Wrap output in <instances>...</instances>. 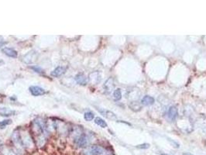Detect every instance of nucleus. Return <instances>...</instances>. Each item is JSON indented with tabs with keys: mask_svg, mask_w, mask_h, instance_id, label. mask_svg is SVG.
Instances as JSON below:
<instances>
[{
	"mask_svg": "<svg viewBox=\"0 0 206 155\" xmlns=\"http://www.w3.org/2000/svg\"><path fill=\"white\" fill-rule=\"evenodd\" d=\"M103 152L102 148H101L98 146H92L91 147L88 148V150L86 151L85 154L86 155H100Z\"/></svg>",
	"mask_w": 206,
	"mask_h": 155,
	"instance_id": "obj_1",
	"label": "nucleus"
},
{
	"mask_svg": "<svg viewBox=\"0 0 206 155\" xmlns=\"http://www.w3.org/2000/svg\"><path fill=\"white\" fill-rule=\"evenodd\" d=\"M29 92L33 96H43L46 93L44 89L39 86H30L29 87Z\"/></svg>",
	"mask_w": 206,
	"mask_h": 155,
	"instance_id": "obj_2",
	"label": "nucleus"
},
{
	"mask_svg": "<svg viewBox=\"0 0 206 155\" xmlns=\"http://www.w3.org/2000/svg\"><path fill=\"white\" fill-rule=\"evenodd\" d=\"M115 88V85H114V80L112 78H109V79L105 81V85H104V89L105 90V93L109 94L113 91Z\"/></svg>",
	"mask_w": 206,
	"mask_h": 155,
	"instance_id": "obj_3",
	"label": "nucleus"
},
{
	"mask_svg": "<svg viewBox=\"0 0 206 155\" xmlns=\"http://www.w3.org/2000/svg\"><path fill=\"white\" fill-rule=\"evenodd\" d=\"M177 113H178V112H177V109L176 106H174V105L171 106L168 111V117L171 120L174 121L177 118Z\"/></svg>",
	"mask_w": 206,
	"mask_h": 155,
	"instance_id": "obj_4",
	"label": "nucleus"
},
{
	"mask_svg": "<svg viewBox=\"0 0 206 155\" xmlns=\"http://www.w3.org/2000/svg\"><path fill=\"white\" fill-rule=\"evenodd\" d=\"M75 81L77 84L81 85H86L88 84V78L83 74H78L75 76Z\"/></svg>",
	"mask_w": 206,
	"mask_h": 155,
	"instance_id": "obj_5",
	"label": "nucleus"
},
{
	"mask_svg": "<svg viewBox=\"0 0 206 155\" xmlns=\"http://www.w3.org/2000/svg\"><path fill=\"white\" fill-rule=\"evenodd\" d=\"M99 112L102 116H105V118L109 119V120H117V116H116V115L114 113L111 112V111L105 110V109H101V110H99Z\"/></svg>",
	"mask_w": 206,
	"mask_h": 155,
	"instance_id": "obj_6",
	"label": "nucleus"
},
{
	"mask_svg": "<svg viewBox=\"0 0 206 155\" xmlns=\"http://www.w3.org/2000/svg\"><path fill=\"white\" fill-rule=\"evenodd\" d=\"M65 71H66V68H64V67L62 66H59L57 67V68H56L51 72V76L56 78L60 77V76L63 75V74H65Z\"/></svg>",
	"mask_w": 206,
	"mask_h": 155,
	"instance_id": "obj_7",
	"label": "nucleus"
},
{
	"mask_svg": "<svg viewBox=\"0 0 206 155\" xmlns=\"http://www.w3.org/2000/svg\"><path fill=\"white\" fill-rule=\"evenodd\" d=\"M2 51L9 57H13V58L17 57V52L14 49H12V48L9 47H4L2 48Z\"/></svg>",
	"mask_w": 206,
	"mask_h": 155,
	"instance_id": "obj_8",
	"label": "nucleus"
},
{
	"mask_svg": "<svg viewBox=\"0 0 206 155\" xmlns=\"http://www.w3.org/2000/svg\"><path fill=\"white\" fill-rule=\"evenodd\" d=\"M16 114V111L10 109L9 108H0V116H11Z\"/></svg>",
	"mask_w": 206,
	"mask_h": 155,
	"instance_id": "obj_9",
	"label": "nucleus"
},
{
	"mask_svg": "<svg viewBox=\"0 0 206 155\" xmlns=\"http://www.w3.org/2000/svg\"><path fill=\"white\" fill-rule=\"evenodd\" d=\"M129 106L131 110L134 111V112H139V111L141 110L143 105L141 104V102H139L138 101H132L129 103Z\"/></svg>",
	"mask_w": 206,
	"mask_h": 155,
	"instance_id": "obj_10",
	"label": "nucleus"
},
{
	"mask_svg": "<svg viewBox=\"0 0 206 155\" xmlns=\"http://www.w3.org/2000/svg\"><path fill=\"white\" fill-rule=\"evenodd\" d=\"M154 102H155L154 99H153L152 96H145L144 98L142 99L141 104L143 105H146V106H147V105H153V104L154 103Z\"/></svg>",
	"mask_w": 206,
	"mask_h": 155,
	"instance_id": "obj_11",
	"label": "nucleus"
},
{
	"mask_svg": "<svg viewBox=\"0 0 206 155\" xmlns=\"http://www.w3.org/2000/svg\"><path fill=\"white\" fill-rule=\"evenodd\" d=\"M88 144V138L86 135H81V137L77 140V144L79 147H85Z\"/></svg>",
	"mask_w": 206,
	"mask_h": 155,
	"instance_id": "obj_12",
	"label": "nucleus"
},
{
	"mask_svg": "<svg viewBox=\"0 0 206 155\" xmlns=\"http://www.w3.org/2000/svg\"><path fill=\"white\" fill-rule=\"evenodd\" d=\"M95 123L98 126H101V127L102 128L107 127L106 122L101 118H100V117H96V118L95 119Z\"/></svg>",
	"mask_w": 206,
	"mask_h": 155,
	"instance_id": "obj_13",
	"label": "nucleus"
},
{
	"mask_svg": "<svg viewBox=\"0 0 206 155\" xmlns=\"http://www.w3.org/2000/svg\"><path fill=\"white\" fill-rule=\"evenodd\" d=\"M122 98V92L120 89H116L113 93V99L116 101H120Z\"/></svg>",
	"mask_w": 206,
	"mask_h": 155,
	"instance_id": "obj_14",
	"label": "nucleus"
},
{
	"mask_svg": "<svg viewBox=\"0 0 206 155\" xmlns=\"http://www.w3.org/2000/svg\"><path fill=\"white\" fill-rule=\"evenodd\" d=\"M11 123H12V120H9V119H8V120H2V121L0 122V129H4V128H6L8 125H9V124H11Z\"/></svg>",
	"mask_w": 206,
	"mask_h": 155,
	"instance_id": "obj_15",
	"label": "nucleus"
},
{
	"mask_svg": "<svg viewBox=\"0 0 206 155\" xmlns=\"http://www.w3.org/2000/svg\"><path fill=\"white\" fill-rule=\"evenodd\" d=\"M95 116L94 114L92 113V112H87L84 114V118L86 121H92L93 119H94Z\"/></svg>",
	"mask_w": 206,
	"mask_h": 155,
	"instance_id": "obj_16",
	"label": "nucleus"
},
{
	"mask_svg": "<svg viewBox=\"0 0 206 155\" xmlns=\"http://www.w3.org/2000/svg\"><path fill=\"white\" fill-rule=\"evenodd\" d=\"M150 145L149 144H140V145H137L136 146V148H139V149H148V148L150 147Z\"/></svg>",
	"mask_w": 206,
	"mask_h": 155,
	"instance_id": "obj_17",
	"label": "nucleus"
},
{
	"mask_svg": "<svg viewBox=\"0 0 206 155\" xmlns=\"http://www.w3.org/2000/svg\"><path fill=\"white\" fill-rule=\"evenodd\" d=\"M182 155H193V154H191V153H184Z\"/></svg>",
	"mask_w": 206,
	"mask_h": 155,
	"instance_id": "obj_18",
	"label": "nucleus"
},
{
	"mask_svg": "<svg viewBox=\"0 0 206 155\" xmlns=\"http://www.w3.org/2000/svg\"><path fill=\"white\" fill-rule=\"evenodd\" d=\"M161 155H168V154H161Z\"/></svg>",
	"mask_w": 206,
	"mask_h": 155,
	"instance_id": "obj_19",
	"label": "nucleus"
}]
</instances>
